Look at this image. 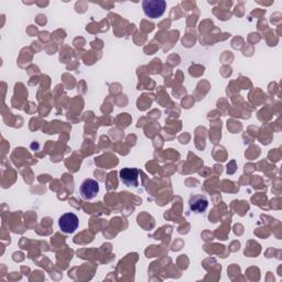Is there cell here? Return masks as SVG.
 <instances>
[{"label": "cell", "instance_id": "cell-2", "mask_svg": "<svg viewBox=\"0 0 282 282\" xmlns=\"http://www.w3.org/2000/svg\"><path fill=\"white\" fill-rule=\"evenodd\" d=\"M79 224V219L77 215L74 213H65L58 219V226L65 234H72L77 229Z\"/></svg>", "mask_w": 282, "mask_h": 282}, {"label": "cell", "instance_id": "cell-1", "mask_svg": "<svg viewBox=\"0 0 282 282\" xmlns=\"http://www.w3.org/2000/svg\"><path fill=\"white\" fill-rule=\"evenodd\" d=\"M143 8L147 17L158 19L166 12L167 3L165 0H145L143 3Z\"/></svg>", "mask_w": 282, "mask_h": 282}, {"label": "cell", "instance_id": "cell-5", "mask_svg": "<svg viewBox=\"0 0 282 282\" xmlns=\"http://www.w3.org/2000/svg\"><path fill=\"white\" fill-rule=\"evenodd\" d=\"M209 206V201L202 195L192 196L190 199V210L195 214H202Z\"/></svg>", "mask_w": 282, "mask_h": 282}, {"label": "cell", "instance_id": "cell-3", "mask_svg": "<svg viewBox=\"0 0 282 282\" xmlns=\"http://www.w3.org/2000/svg\"><path fill=\"white\" fill-rule=\"evenodd\" d=\"M99 192V184L96 180L86 179L82 183L79 193L84 199H93Z\"/></svg>", "mask_w": 282, "mask_h": 282}, {"label": "cell", "instance_id": "cell-4", "mask_svg": "<svg viewBox=\"0 0 282 282\" xmlns=\"http://www.w3.org/2000/svg\"><path fill=\"white\" fill-rule=\"evenodd\" d=\"M119 176L122 182L127 187H135L139 185V170L133 168H125L120 170Z\"/></svg>", "mask_w": 282, "mask_h": 282}]
</instances>
